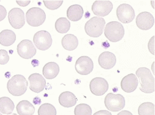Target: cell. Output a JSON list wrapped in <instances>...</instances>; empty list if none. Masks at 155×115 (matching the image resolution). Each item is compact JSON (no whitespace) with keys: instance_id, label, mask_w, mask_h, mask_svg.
Segmentation results:
<instances>
[{"instance_id":"1","label":"cell","mask_w":155,"mask_h":115,"mask_svg":"<svg viewBox=\"0 0 155 115\" xmlns=\"http://www.w3.org/2000/svg\"><path fill=\"white\" fill-rule=\"evenodd\" d=\"M136 75L140 80V90L141 92L146 94L155 92V78L149 69L146 67L139 68L136 71Z\"/></svg>"},{"instance_id":"2","label":"cell","mask_w":155,"mask_h":115,"mask_svg":"<svg viewBox=\"0 0 155 115\" xmlns=\"http://www.w3.org/2000/svg\"><path fill=\"white\" fill-rule=\"evenodd\" d=\"M28 81L21 75H16L8 81L7 88L10 94L15 96H20L26 93Z\"/></svg>"},{"instance_id":"3","label":"cell","mask_w":155,"mask_h":115,"mask_svg":"<svg viewBox=\"0 0 155 115\" xmlns=\"http://www.w3.org/2000/svg\"><path fill=\"white\" fill-rule=\"evenodd\" d=\"M125 31L121 23L112 21L108 23L104 28L106 37L112 42H119L124 37Z\"/></svg>"},{"instance_id":"4","label":"cell","mask_w":155,"mask_h":115,"mask_svg":"<svg viewBox=\"0 0 155 115\" xmlns=\"http://www.w3.org/2000/svg\"><path fill=\"white\" fill-rule=\"evenodd\" d=\"M105 24L106 21L102 17H92L85 23V32L91 37H99L103 32Z\"/></svg>"},{"instance_id":"5","label":"cell","mask_w":155,"mask_h":115,"mask_svg":"<svg viewBox=\"0 0 155 115\" xmlns=\"http://www.w3.org/2000/svg\"><path fill=\"white\" fill-rule=\"evenodd\" d=\"M104 104L108 110L112 112H118L124 108L125 99L120 94L109 93L104 99Z\"/></svg>"},{"instance_id":"6","label":"cell","mask_w":155,"mask_h":115,"mask_svg":"<svg viewBox=\"0 0 155 115\" xmlns=\"http://www.w3.org/2000/svg\"><path fill=\"white\" fill-rule=\"evenodd\" d=\"M27 23L29 26L38 27L45 22L46 15L43 10L40 8L33 7L27 11L26 14Z\"/></svg>"},{"instance_id":"7","label":"cell","mask_w":155,"mask_h":115,"mask_svg":"<svg viewBox=\"0 0 155 115\" xmlns=\"http://www.w3.org/2000/svg\"><path fill=\"white\" fill-rule=\"evenodd\" d=\"M33 42L39 50L45 51L51 47L53 39L51 34L48 31L41 30L34 35Z\"/></svg>"},{"instance_id":"8","label":"cell","mask_w":155,"mask_h":115,"mask_svg":"<svg viewBox=\"0 0 155 115\" xmlns=\"http://www.w3.org/2000/svg\"><path fill=\"white\" fill-rule=\"evenodd\" d=\"M116 15L119 20L124 23H130L134 20L135 16L134 8L126 3H123L118 7Z\"/></svg>"},{"instance_id":"9","label":"cell","mask_w":155,"mask_h":115,"mask_svg":"<svg viewBox=\"0 0 155 115\" xmlns=\"http://www.w3.org/2000/svg\"><path fill=\"white\" fill-rule=\"evenodd\" d=\"M17 52L19 57L25 59L31 58L37 53V49L31 41L29 39L22 40L18 45Z\"/></svg>"},{"instance_id":"10","label":"cell","mask_w":155,"mask_h":115,"mask_svg":"<svg viewBox=\"0 0 155 115\" xmlns=\"http://www.w3.org/2000/svg\"><path fill=\"white\" fill-rule=\"evenodd\" d=\"M8 20L10 25L14 29H21L25 23L24 12L20 8H13L9 12Z\"/></svg>"},{"instance_id":"11","label":"cell","mask_w":155,"mask_h":115,"mask_svg":"<svg viewBox=\"0 0 155 115\" xmlns=\"http://www.w3.org/2000/svg\"><path fill=\"white\" fill-rule=\"evenodd\" d=\"M75 68L78 73L87 75L93 71L94 64L91 58L87 56H81L77 60Z\"/></svg>"},{"instance_id":"12","label":"cell","mask_w":155,"mask_h":115,"mask_svg":"<svg viewBox=\"0 0 155 115\" xmlns=\"http://www.w3.org/2000/svg\"><path fill=\"white\" fill-rule=\"evenodd\" d=\"M113 5L110 1H96L92 5V11L97 16L106 17L112 11Z\"/></svg>"},{"instance_id":"13","label":"cell","mask_w":155,"mask_h":115,"mask_svg":"<svg viewBox=\"0 0 155 115\" xmlns=\"http://www.w3.org/2000/svg\"><path fill=\"white\" fill-rule=\"evenodd\" d=\"M90 90L93 95L101 96L107 92L109 88L107 81L101 77H97L92 79L90 82Z\"/></svg>"},{"instance_id":"14","label":"cell","mask_w":155,"mask_h":115,"mask_svg":"<svg viewBox=\"0 0 155 115\" xmlns=\"http://www.w3.org/2000/svg\"><path fill=\"white\" fill-rule=\"evenodd\" d=\"M136 23L139 29L146 31L153 26L155 19L153 15L149 12H142L136 17Z\"/></svg>"},{"instance_id":"15","label":"cell","mask_w":155,"mask_h":115,"mask_svg":"<svg viewBox=\"0 0 155 115\" xmlns=\"http://www.w3.org/2000/svg\"><path fill=\"white\" fill-rule=\"evenodd\" d=\"M28 79L30 84L29 89L32 92L39 93L44 90L46 85V81L41 74L38 73L32 74Z\"/></svg>"},{"instance_id":"16","label":"cell","mask_w":155,"mask_h":115,"mask_svg":"<svg viewBox=\"0 0 155 115\" xmlns=\"http://www.w3.org/2000/svg\"><path fill=\"white\" fill-rule=\"evenodd\" d=\"M98 62L99 65L103 69H111L116 64V57L114 54L109 51L104 52L99 55Z\"/></svg>"},{"instance_id":"17","label":"cell","mask_w":155,"mask_h":115,"mask_svg":"<svg viewBox=\"0 0 155 115\" xmlns=\"http://www.w3.org/2000/svg\"><path fill=\"white\" fill-rule=\"evenodd\" d=\"M138 83V79L135 75L134 73L129 74L122 79L121 82V88L124 92L131 93L137 89Z\"/></svg>"},{"instance_id":"18","label":"cell","mask_w":155,"mask_h":115,"mask_svg":"<svg viewBox=\"0 0 155 115\" xmlns=\"http://www.w3.org/2000/svg\"><path fill=\"white\" fill-rule=\"evenodd\" d=\"M60 67L55 62H49L44 66L43 74L48 79H52L57 77L59 73Z\"/></svg>"},{"instance_id":"19","label":"cell","mask_w":155,"mask_h":115,"mask_svg":"<svg viewBox=\"0 0 155 115\" xmlns=\"http://www.w3.org/2000/svg\"><path fill=\"white\" fill-rule=\"evenodd\" d=\"M77 98L73 93L66 91L61 94L59 97V102L61 105L65 108H70L75 105Z\"/></svg>"},{"instance_id":"20","label":"cell","mask_w":155,"mask_h":115,"mask_svg":"<svg viewBox=\"0 0 155 115\" xmlns=\"http://www.w3.org/2000/svg\"><path fill=\"white\" fill-rule=\"evenodd\" d=\"M84 14V11L81 6L74 5L68 8L67 17L68 19L73 22L79 21L81 19Z\"/></svg>"},{"instance_id":"21","label":"cell","mask_w":155,"mask_h":115,"mask_svg":"<svg viewBox=\"0 0 155 115\" xmlns=\"http://www.w3.org/2000/svg\"><path fill=\"white\" fill-rule=\"evenodd\" d=\"M61 42L63 48L68 51L75 50L79 45L77 38L72 34H68L65 35L61 39Z\"/></svg>"},{"instance_id":"22","label":"cell","mask_w":155,"mask_h":115,"mask_svg":"<svg viewBox=\"0 0 155 115\" xmlns=\"http://www.w3.org/2000/svg\"><path fill=\"white\" fill-rule=\"evenodd\" d=\"M16 35L12 30H5L0 33V44L5 47L11 46L15 42Z\"/></svg>"},{"instance_id":"23","label":"cell","mask_w":155,"mask_h":115,"mask_svg":"<svg viewBox=\"0 0 155 115\" xmlns=\"http://www.w3.org/2000/svg\"><path fill=\"white\" fill-rule=\"evenodd\" d=\"M16 110L19 115H33L35 111L34 106L27 100H23L18 102Z\"/></svg>"},{"instance_id":"24","label":"cell","mask_w":155,"mask_h":115,"mask_svg":"<svg viewBox=\"0 0 155 115\" xmlns=\"http://www.w3.org/2000/svg\"><path fill=\"white\" fill-rule=\"evenodd\" d=\"M14 108V103L10 98L8 97L0 98V112L2 114L7 115L12 114Z\"/></svg>"},{"instance_id":"25","label":"cell","mask_w":155,"mask_h":115,"mask_svg":"<svg viewBox=\"0 0 155 115\" xmlns=\"http://www.w3.org/2000/svg\"><path fill=\"white\" fill-rule=\"evenodd\" d=\"M71 27V23L66 17L58 18L55 23V28L60 33H67Z\"/></svg>"},{"instance_id":"26","label":"cell","mask_w":155,"mask_h":115,"mask_svg":"<svg viewBox=\"0 0 155 115\" xmlns=\"http://www.w3.org/2000/svg\"><path fill=\"white\" fill-rule=\"evenodd\" d=\"M138 114L139 115H155V105L150 102L143 103L138 108Z\"/></svg>"},{"instance_id":"27","label":"cell","mask_w":155,"mask_h":115,"mask_svg":"<svg viewBox=\"0 0 155 115\" xmlns=\"http://www.w3.org/2000/svg\"><path fill=\"white\" fill-rule=\"evenodd\" d=\"M38 115H56L57 112L55 107L48 103L43 104L38 110Z\"/></svg>"},{"instance_id":"28","label":"cell","mask_w":155,"mask_h":115,"mask_svg":"<svg viewBox=\"0 0 155 115\" xmlns=\"http://www.w3.org/2000/svg\"><path fill=\"white\" fill-rule=\"evenodd\" d=\"M74 114L75 115H91V108L87 104H80L75 108Z\"/></svg>"},{"instance_id":"29","label":"cell","mask_w":155,"mask_h":115,"mask_svg":"<svg viewBox=\"0 0 155 115\" xmlns=\"http://www.w3.org/2000/svg\"><path fill=\"white\" fill-rule=\"evenodd\" d=\"M64 1H44L45 6L48 9L55 10L61 6Z\"/></svg>"},{"instance_id":"30","label":"cell","mask_w":155,"mask_h":115,"mask_svg":"<svg viewBox=\"0 0 155 115\" xmlns=\"http://www.w3.org/2000/svg\"><path fill=\"white\" fill-rule=\"evenodd\" d=\"M10 60V57L8 54L7 51L4 49L0 50V64L5 65L7 64Z\"/></svg>"},{"instance_id":"31","label":"cell","mask_w":155,"mask_h":115,"mask_svg":"<svg viewBox=\"0 0 155 115\" xmlns=\"http://www.w3.org/2000/svg\"><path fill=\"white\" fill-rule=\"evenodd\" d=\"M148 48L150 52L155 55V36L152 37L148 43Z\"/></svg>"},{"instance_id":"32","label":"cell","mask_w":155,"mask_h":115,"mask_svg":"<svg viewBox=\"0 0 155 115\" xmlns=\"http://www.w3.org/2000/svg\"><path fill=\"white\" fill-rule=\"evenodd\" d=\"M7 15V11L5 8L0 5V21L4 20Z\"/></svg>"},{"instance_id":"33","label":"cell","mask_w":155,"mask_h":115,"mask_svg":"<svg viewBox=\"0 0 155 115\" xmlns=\"http://www.w3.org/2000/svg\"><path fill=\"white\" fill-rule=\"evenodd\" d=\"M93 115H112V113L106 110H101L94 113Z\"/></svg>"},{"instance_id":"34","label":"cell","mask_w":155,"mask_h":115,"mask_svg":"<svg viewBox=\"0 0 155 115\" xmlns=\"http://www.w3.org/2000/svg\"><path fill=\"white\" fill-rule=\"evenodd\" d=\"M18 5L21 7H26L30 3V1H16Z\"/></svg>"},{"instance_id":"35","label":"cell","mask_w":155,"mask_h":115,"mask_svg":"<svg viewBox=\"0 0 155 115\" xmlns=\"http://www.w3.org/2000/svg\"><path fill=\"white\" fill-rule=\"evenodd\" d=\"M117 115H133L131 112L129 111L123 110L119 112Z\"/></svg>"},{"instance_id":"36","label":"cell","mask_w":155,"mask_h":115,"mask_svg":"<svg viewBox=\"0 0 155 115\" xmlns=\"http://www.w3.org/2000/svg\"><path fill=\"white\" fill-rule=\"evenodd\" d=\"M11 115H18L17 114H15V113H13V114H12Z\"/></svg>"},{"instance_id":"37","label":"cell","mask_w":155,"mask_h":115,"mask_svg":"<svg viewBox=\"0 0 155 115\" xmlns=\"http://www.w3.org/2000/svg\"><path fill=\"white\" fill-rule=\"evenodd\" d=\"M0 115H2V114H1V113H0Z\"/></svg>"}]
</instances>
